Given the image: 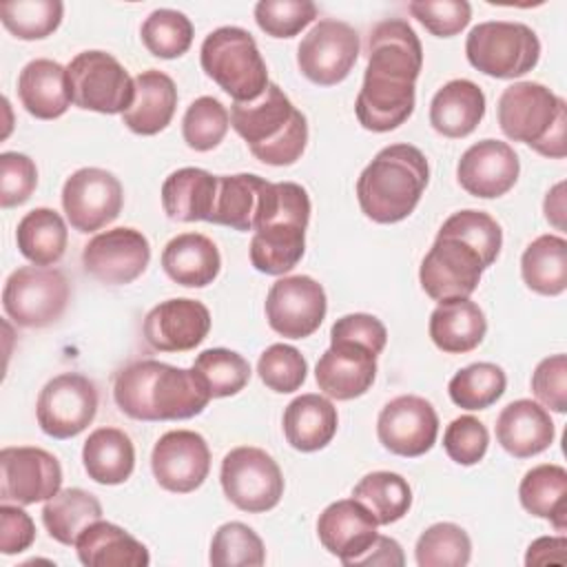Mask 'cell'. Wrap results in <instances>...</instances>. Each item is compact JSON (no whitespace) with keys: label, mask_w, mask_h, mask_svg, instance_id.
<instances>
[{"label":"cell","mask_w":567,"mask_h":567,"mask_svg":"<svg viewBox=\"0 0 567 567\" xmlns=\"http://www.w3.org/2000/svg\"><path fill=\"white\" fill-rule=\"evenodd\" d=\"M379 523L357 498L330 503L317 520V536L321 545L337 556L346 567L352 565L377 538Z\"/></svg>","instance_id":"obj_24"},{"label":"cell","mask_w":567,"mask_h":567,"mask_svg":"<svg viewBox=\"0 0 567 567\" xmlns=\"http://www.w3.org/2000/svg\"><path fill=\"white\" fill-rule=\"evenodd\" d=\"M113 399L135 421H184L202 414L213 396L193 368L140 359L115 374Z\"/></svg>","instance_id":"obj_2"},{"label":"cell","mask_w":567,"mask_h":567,"mask_svg":"<svg viewBox=\"0 0 567 567\" xmlns=\"http://www.w3.org/2000/svg\"><path fill=\"white\" fill-rule=\"evenodd\" d=\"M122 204V184L104 168H80L62 186V208L78 233H95L115 221Z\"/></svg>","instance_id":"obj_15"},{"label":"cell","mask_w":567,"mask_h":567,"mask_svg":"<svg viewBox=\"0 0 567 567\" xmlns=\"http://www.w3.org/2000/svg\"><path fill=\"white\" fill-rule=\"evenodd\" d=\"M151 470L157 485L166 492H195L210 472L206 439L193 430H171L162 434L151 454Z\"/></svg>","instance_id":"obj_20"},{"label":"cell","mask_w":567,"mask_h":567,"mask_svg":"<svg viewBox=\"0 0 567 567\" xmlns=\"http://www.w3.org/2000/svg\"><path fill=\"white\" fill-rule=\"evenodd\" d=\"M487 332V319L470 297L445 299L430 315V339L447 354L474 350Z\"/></svg>","instance_id":"obj_31"},{"label":"cell","mask_w":567,"mask_h":567,"mask_svg":"<svg viewBox=\"0 0 567 567\" xmlns=\"http://www.w3.org/2000/svg\"><path fill=\"white\" fill-rule=\"evenodd\" d=\"M208 560L213 567H259L266 563V549L252 527L230 520L213 534Z\"/></svg>","instance_id":"obj_46"},{"label":"cell","mask_w":567,"mask_h":567,"mask_svg":"<svg viewBox=\"0 0 567 567\" xmlns=\"http://www.w3.org/2000/svg\"><path fill=\"white\" fill-rule=\"evenodd\" d=\"M193 370L213 399L233 396L250 381V363L239 352L226 348H208L199 352Z\"/></svg>","instance_id":"obj_42"},{"label":"cell","mask_w":567,"mask_h":567,"mask_svg":"<svg viewBox=\"0 0 567 567\" xmlns=\"http://www.w3.org/2000/svg\"><path fill=\"white\" fill-rule=\"evenodd\" d=\"M69 297L71 288L62 270L22 266L4 281L2 308L22 328H47L64 315Z\"/></svg>","instance_id":"obj_10"},{"label":"cell","mask_w":567,"mask_h":567,"mask_svg":"<svg viewBox=\"0 0 567 567\" xmlns=\"http://www.w3.org/2000/svg\"><path fill=\"white\" fill-rule=\"evenodd\" d=\"M135 100L122 113V122L137 135H155L164 131L177 109V89L171 75L157 69L142 71L133 78Z\"/></svg>","instance_id":"obj_27"},{"label":"cell","mask_w":567,"mask_h":567,"mask_svg":"<svg viewBox=\"0 0 567 567\" xmlns=\"http://www.w3.org/2000/svg\"><path fill=\"white\" fill-rule=\"evenodd\" d=\"M38 186L35 162L16 151L0 155V206L11 208L24 204Z\"/></svg>","instance_id":"obj_53"},{"label":"cell","mask_w":567,"mask_h":567,"mask_svg":"<svg viewBox=\"0 0 567 567\" xmlns=\"http://www.w3.org/2000/svg\"><path fill=\"white\" fill-rule=\"evenodd\" d=\"M520 275L529 290L556 297L567 288V241L560 235L536 237L520 257Z\"/></svg>","instance_id":"obj_39"},{"label":"cell","mask_w":567,"mask_h":567,"mask_svg":"<svg viewBox=\"0 0 567 567\" xmlns=\"http://www.w3.org/2000/svg\"><path fill=\"white\" fill-rule=\"evenodd\" d=\"M71 102L78 109L115 115L135 100V82L106 51H82L66 64Z\"/></svg>","instance_id":"obj_9"},{"label":"cell","mask_w":567,"mask_h":567,"mask_svg":"<svg viewBox=\"0 0 567 567\" xmlns=\"http://www.w3.org/2000/svg\"><path fill=\"white\" fill-rule=\"evenodd\" d=\"M35 540V525L31 516L16 503L0 505V551L4 556L20 554Z\"/></svg>","instance_id":"obj_56"},{"label":"cell","mask_w":567,"mask_h":567,"mask_svg":"<svg viewBox=\"0 0 567 567\" xmlns=\"http://www.w3.org/2000/svg\"><path fill=\"white\" fill-rule=\"evenodd\" d=\"M339 416L330 399L321 394H301L284 410L286 441L299 452H317L337 434Z\"/></svg>","instance_id":"obj_33"},{"label":"cell","mask_w":567,"mask_h":567,"mask_svg":"<svg viewBox=\"0 0 567 567\" xmlns=\"http://www.w3.org/2000/svg\"><path fill=\"white\" fill-rule=\"evenodd\" d=\"M97 414V388L78 372L53 377L38 396L35 419L44 434L53 439H73L84 432Z\"/></svg>","instance_id":"obj_13"},{"label":"cell","mask_w":567,"mask_h":567,"mask_svg":"<svg viewBox=\"0 0 567 567\" xmlns=\"http://www.w3.org/2000/svg\"><path fill=\"white\" fill-rule=\"evenodd\" d=\"M219 481L226 498L248 514L268 512L284 496V474L261 447L241 445L230 450L221 461Z\"/></svg>","instance_id":"obj_11"},{"label":"cell","mask_w":567,"mask_h":567,"mask_svg":"<svg viewBox=\"0 0 567 567\" xmlns=\"http://www.w3.org/2000/svg\"><path fill=\"white\" fill-rule=\"evenodd\" d=\"M405 563L403 558V549L401 545L390 538V536H381L377 534V538L372 540V545L352 560L350 567H361V565H383V567H401Z\"/></svg>","instance_id":"obj_57"},{"label":"cell","mask_w":567,"mask_h":567,"mask_svg":"<svg viewBox=\"0 0 567 567\" xmlns=\"http://www.w3.org/2000/svg\"><path fill=\"white\" fill-rule=\"evenodd\" d=\"M377 357L370 348L352 341H330L319 357L315 379L319 390L337 401H350L365 394L377 377Z\"/></svg>","instance_id":"obj_23"},{"label":"cell","mask_w":567,"mask_h":567,"mask_svg":"<svg viewBox=\"0 0 567 567\" xmlns=\"http://www.w3.org/2000/svg\"><path fill=\"white\" fill-rule=\"evenodd\" d=\"M489 445L487 427L472 414L454 419L443 434V447L447 456L458 465H476Z\"/></svg>","instance_id":"obj_51"},{"label":"cell","mask_w":567,"mask_h":567,"mask_svg":"<svg viewBox=\"0 0 567 567\" xmlns=\"http://www.w3.org/2000/svg\"><path fill=\"white\" fill-rule=\"evenodd\" d=\"M75 551L86 567H146L151 563L144 543L102 518L80 534Z\"/></svg>","instance_id":"obj_29"},{"label":"cell","mask_w":567,"mask_h":567,"mask_svg":"<svg viewBox=\"0 0 567 567\" xmlns=\"http://www.w3.org/2000/svg\"><path fill=\"white\" fill-rule=\"evenodd\" d=\"M162 268L179 286L204 288L217 279L221 257L215 241L206 235L182 233L164 246Z\"/></svg>","instance_id":"obj_30"},{"label":"cell","mask_w":567,"mask_h":567,"mask_svg":"<svg viewBox=\"0 0 567 567\" xmlns=\"http://www.w3.org/2000/svg\"><path fill=\"white\" fill-rule=\"evenodd\" d=\"M352 498L368 507L379 525H390L408 514L412 505V487L401 474L381 470L365 474L354 485Z\"/></svg>","instance_id":"obj_40"},{"label":"cell","mask_w":567,"mask_h":567,"mask_svg":"<svg viewBox=\"0 0 567 567\" xmlns=\"http://www.w3.org/2000/svg\"><path fill=\"white\" fill-rule=\"evenodd\" d=\"M414 558L419 567H465L472 558V540L454 523H434L419 536Z\"/></svg>","instance_id":"obj_43"},{"label":"cell","mask_w":567,"mask_h":567,"mask_svg":"<svg viewBox=\"0 0 567 567\" xmlns=\"http://www.w3.org/2000/svg\"><path fill=\"white\" fill-rule=\"evenodd\" d=\"M359 49V35L348 22L323 18L301 38L297 47V66L310 82L332 86L350 75Z\"/></svg>","instance_id":"obj_14"},{"label":"cell","mask_w":567,"mask_h":567,"mask_svg":"<svg viewBox=\"0 0 567 567\" xmlns=\"http://www.w3.org/2000/svg\"><path fill=\"white\" fill-rule=\"evenodd\" d=\"M151 261V244L137 228L120 226L97 233L82 250L84 270L106 284L124 286L135 281Z\"/></svg>","instance_id":"obj_18"},{"label":"cell","mask_w":567,"mask_h":567,"mask_svg":"<svg viewBox=\"0 0 567 567\" xmlns=\"http://www.w3.org/2000/svg\"><path fill=\"white\" fill-rule=\"evenodd\" d=\"M525 512L549 520L558 532L567 529V472L563 465L543 463L525 472L518 485Z\"/></svg>","instance_id":"obj_35"},{"label":"cell","mask_w":567,"mask_h":567,"mask_svg":"<svg viewBox=\"0 0 567 567\" xmlns=\"http://www.w3.org/2000/svg\"><path fill=\"white\" fill-rule=\"evenodd\" d=\"M69 230L60 213L40 206L29 210L16 228V244L33 266H53L64 257Z\"/></svg>","instance_id":"obj_36"},{"label":"cell","mask_w":567,"mask_h":567,"mask_svg":"<svg viewBox=\"0 0 567 567\" xmlns=\"http://www.w3.org/2000/svg\"><path fill=\"white\" fill-rule=\"evenodd\" d=\"M567 538L565 536H543L536 538L529 547H527V556H525V565H547V563H558L565 565L567 556Z\"/></svg>","instance_id":"obj_58"},{"label":"cell","mask_w":567,"mask_h":567,"mask_svg":"<svg viewBox=\"0 0 567 567\" xmlns=\"http://www.w3.org/2000/svg\"><path fill=\"white\" fill-rule=\"evenodd\" d=\"M199 62L204 73L235 102H252L270 84L257 42L241 27L210 31L202 42Z\"/></svg>","instance_id":"obj_7"},{"label":"cell","mask_w":567,"mask_h":567,"mask_svg":"<svg viewBox=\"0 0 567 567\" xmlns=\"http://www.w3.org/2000/svg\"><path fill=\"white\" fill-rule=\"evenodd\" d=\"M554 436L556 430L549 412L532 399L507 403L496 419V441L516 458H529L545 452L554 443Z\"/></svg>","instance_id":"obj_25"},{"label":"cell","mask_w":567,"mask_h":567,"mask_svg":"<svg viewBox=\"0 0 567 567\" xmlns=\"http://www.w3.org/2000/svg\"><path fill=\"white\" fill-rule=\"evenodd\" d=\"M228 126L230 115L226 106L213 95H202L186 109L182 120V135L188 148L206 153L219 146L228 133Z\"/></svg>","instance_id":"obj_47"},{"label":"cell","mask_w":567,"mask_h":567,"mask_svg":"<svg viewBox=\"0 0 567 567\" xmlns=\"http://www.w3.org/2000/svg\"><path fill=\"white\" fill-rule=\"evenodd\" d=\"M507 388V377L501 365L489 361L472 363L458 370L447 385L450 399L463 410H485L496 403Z\"/></svg>","instance_id":"obj_41"},{"label":"cell","mask_w":567,"mask_h":567,"mask_svg":"<svg viewBox=\"0 0 567 567\" xmlns=\"http://www.w3.org/2000/svg\"><path fill=\"white\" fill-rule=\"evenodd\" d=\"M210 332L208 308L188 297L166 299L148 310L142 323L144 341L157 352H186Z\"/></svg>","instance_id":"obj_21"},{"label":"cell","mask_w":567,"mask_h":567,"mask_svg":"<svg viewBox=\"0 0 567 567\" xmlns=\"http://www.w3.org/2000/svg\"><path fill=\"white\" fill-rule=\"evenodd\" d=\"M100 518V501L80 487L60 489L42 507V523L49 536L62 545H75L80 534Z\"/></svg>","instance_id":"obj_37"},{"label":"cell","mask_w":567,"mask_h":567,"mask_svg":"<svg viewBox=\"0 0 567 567\" xmlns=\"http://www.w3.org/2000/svg\"><path fill=\"white\" fill-rule=\"evenodd\" d=\"M520 162L516 151L501 140H481L458 159L456 179L474 197L494 199L505 195L518 179Z\"/></svg>","instance_id":"obj_22"},{"label":"cell","mask_w":567,"mask_h":567,"mask_svg":"<svg viewBox=\"0 0 567 567\" xmlns=\"http://www.w3.org/2000/svg\"><path fill=\"white\" fill-rule=\"evenodd\" d=\"M193 22L177 9H155L142 22L140 35L148 53L162 60L184 55L193 44Z\"/></svg>","instance_id":"obj_44"},{"label":"cell","mask_w":567,"mask_h":567,"mask_svg":"<svg viewBox=\"0 0 567 567\" xmlns=\"http://www.w3.org/2000/svg\"><path fill=\"white\" fill-rule=\"evenodd\" d=\"M532 392L543 408L567 412V357L563 352L543 359L532 374Z\"/></svg>","instance_id":"obj_54"},{"label":"cell","mask_w":567,"mask_h":567,"mask_svg":"<svg viewBox=\"0 0 567 567\" xmlns=\"http://www.w3.org/2000/svg\"><path fill=\"white\" fill-rule=\"evenodd\" d=\"M317 18L310 0H261L255 4V22L270 38H295Z\"/></svg>","instance_id":"obj_50"},{"label":"cell","mask_w":567,"mask_h":567,"mask_svg":"<svg viewBox=\"0 0 567 567\" xmlns=\"http://www.w3.org/2000/svg\"><path fill=\"white\" fill-rule=\"evenodd\" d=\"M485 268L483 257L467 241L447 233H436L432 248L421 261L419 281L425 295L434 301L458 299L470 297L476 290Z\"/></svg>","instance_id":"obj_12"},{"label":"cell","mask_w":567,"mask_h":567,"mask_svg":"<svg viewBox=\"0 0 567 567\" xmlns=\"http://www.w3.org/2000/svg\"><path fill=\"white\" fill-rule=\"evenodd\" d=\"M427 182L425 155L412 144H390L361 171L357 199L368 219L396 224L416 208Z\"/></svg>","instance_id":"obj_4"},{"label":"cell","mask_w":567,"mask_h":567,"mask_svg":"<svg viewBox=\"0 0 567 567\" xmlns=\"http://www.w3.org/2000/svg\"><path fill=\"white\" fill-rule=\"evenodd\" d=\"M408 9L436 38H452L472 20V4L467 0H414Z\"/></svg>","instance_id":"obj_52"},{"label":"cell","mask_w":567,"mask_h":567,"mask_svg":"<svg viewBox=\"0 0 567 567\" xmlns=\"http://www.w3.org/2000/svg\"><path fill=\"white\" fill-rule=\"evenodd\" d=\"M501 131L536 153L563 159L567 104L540 82H514L498 97Z\"/></svg>","instance_id":"obj_6"},{"label":"cell","mask_w":567,"mask_h":567,"mask_svg":"<svg viewBox=\"0 0 567 567\" xmlns=\"http://www.w3.org/2000/svg\"><path fill=\"white\" fill-rule=\"evenodd\" d=\"M439 434L434 405L416 394H401L383 405L377 419V436L396 456H423Z\"/></svg>","instance_id":"obj_19"},{"label":"cell","mask_w":567,"mask_h":567,"mask_svg":"<svg viewBox=\"0 0 567 567\" xmlns=\"http://www.w3.org/2000/svg\"><path fill=\"white\" fill-rule=\"evenodd\" d=\"M565 182H558L545 197V217L549 224H554L558 230L565 228Z\"/></svg>","instance_id":"obj_59"},{"label":"cell","mask_w":567,"mask_h":567,"mask_svg":"<svg viewBox=\"0 0 567 567\" xmlns=\"http://www.w3.org/2000/svg\"><path fill=\"white\" fill-rule=\"evenodd\" d=\"M18 97L24 111L38 120H55L71 106L66 66L35 58L18 75Z\"/></svg>","instance_id":"obj_26"},{"label":"cell","mask_w":567,"mask_h":567,"mask_svg":"<svg viewBox=\"0 0 567 567\" xmlns=\"http://www.w3.org/2000/svg\"><path fill=\"white\" fill-rule=\"evenodd\" d=\"M230 126L268 166L295 164L308 144L306 115L275 82L252 102H233Z\"/></svg>","instance_id":"obj_5"},{"label":"cell","mask_w":567,"mask_h":567,"mask_svg":"<svg viewBox=\"0 0 567 567\" xmlns=\"http://www.w3.org/2000/svg\"><path fill=\"white\" fill-rule=\"evenodd\" d=\"M62 467L60 461L31 445L2 447L0 452V501L33 505L49 501L60 492Z\"/></svg>","instance_id":"obj_17"},{"label":"cell","mask_w":567,"mask_h":567,"mask_svg":"<svg viewBox=\"0 0 567 567\" xmlns=\"http://www.w3.org/2000/svg\"><path fill=\"white\" fill-rule=\"evenodd\" d=\"M465 55L476 71L498 80H514L538 64L540 40L523 22L489 20L467 33Z\"/></svg>","instance_id":"obj_8"},{"label":"cell","mask_w":567,"mask_h":567,"mask_svg":"<svg viewBox=\"0 0 567 567\" xmlns=\"http://www.w3.org/2000/svg\"><path fill=\"white\" fill-rule=\"evenodd\" d=\"M423 69V47L414 29L390 18L374 24L368 40V66L354 102L357 120L372 133L401 126L414 111V82Z\"/></svg>","instance_id":"obj_1"},{"label":"cell","mask_w":567,"mask_h":567,"mask_svg":"<svg viewBox=\"0 0 567 567\" xmlns=\"http://www.w3.org/2000/svg\"><path fill=\"white\" fill-rule=\"evenodd\" d=\"M330 341H352L370 348L374 354H381L388 341V330L374 315L352 312L332 323Z\"/></svg>","instance_id":"obj_55"},{"label":"cell","mask_w":567,"mask_h":567,"mask_svg":"<svg viewBox=\"0 0 567 567\" xmlns=\"http://www.w3.org/2000/svg\"><path fill=\"white\" fill-rule=\"evenodd\" d=\"M326 310V290L308 275L277 279L266 297L268 326L288 339H306L317 332Z\"/></svg>","instance_id":"obj_16"},{"label":"cell","mask_w":567,"mask_h":567,"mask_svg":"<svg viewBox=\"0 0 567 567\" xmlns=\"http://www.w3.org/2000/svg\"><path fill=\"white\" fill-rule=\"evenodd\" d=\"M485 115V95L472 80H450L430 102V124L443 137H467Z\"/></svg>","instance_id":"obj_28"},{"label":"cell","mask_w":567,"mask_h":567,"mask_svg":"<svg viewBox=\"0 0 567 567\" xmlns=\"http://www.w3.org/2000/svg\"><path fill=\"white\" fill-rule=\"evenodd\" d=\"M439 233H447L467 241L472 248L478 250L487 268L496 261L503 246L501 224L492 215L474 208H465L450 215L439 228Z\"/></svg>","instance_id":"obj_48"},{"label":"cell","mask_w":567,"mask_h":567,"mask_svg":"<svg viewBox=\"0 0 567 567\" xmlns=\"http://www.w3.org/2000/svg\"><path fill=\"white\" fill-rule=\"evenodd\" d=\"M257 372L266 388L279 394H288L303 385L308 377V361L295 346L272 343L261 352Z\"/></svg>","instance_id":"obj_49"},{"label":"cell","mask_w":567,"mask_h":567,"mask_svg":"<svg viewBox=\"0 0 567 567\" xmlns=\"http://www.w3.org/2000/svg\"><path fill=\"white\" fill-rule=\"evenodd\" d=\"M64 4L60 0H13L0 4L4 29L20 40L49 38L62 22Z\"/></svg>","instance_id":"obj_45"},{"label":"cell","mask_w":567,"mask_h":567,"mask_svg":"<svg viewBox=\"0 0 567 567\" xmlns=\"http://www.w3.org/2000/svg\"><path fill=\"white\" fill-rule=\"evenodd\" d=\"M217 195V175L186 166L173 171L162 184V206L173 221H208Z\"/></svg>","instance_id":"obj_32"},{"label":"cell","mask_w":567,"mask_h":567,"mask_svg":"<svg viewBox=\"0 0 567 567\" xmlns=\"http://www.w3.org/2000/svg\"><path fill=\"white\" fill-rule=\"evenodd\" d=\"M310 197L301 184L266 182L255 215L250 264L264 275L292 270L306 250Z\"/></svg>","instance_id":"obj_3"},{"label":"cell","mask_w":567,"mask_h":567,"mask_svg":"<svg viewBox=\"0 0 567 567\" xmlns=\"http://www.w3.org/2000/svg\"><path fill=\"white\" fill-rule=\"evenodd\" d=\"M266 182L268 179L252 173L219 175L215 206L208 221L233 230H252Z\"/></svg>","instance_id":"obj_38"},{"label":"cell","mask_w":567,"mask_h":567,"mask_svg":"<svg viewBox=\"0 0 567 567\" xmlns=\"http://www.w3.org/2000/svg\"><path fill=\"white\" fill-rule=\"evenodd\" d=\"M82 463L100 485H120L135 470V447L131 436L117 427H97L82 447Z\"/></svg>","instance_id":"obj_34"}]
</instances>
